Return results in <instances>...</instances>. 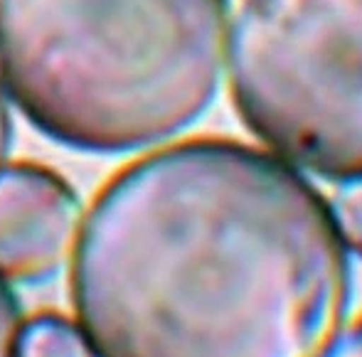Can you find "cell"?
Masks as SVG:
<instances>
[{"mask_svg":"<svg viewBox=\"0 0 362 357\" xmlns=\"http://www.w3.org/2000/svg\"><path fill=\"white\" fill-rule=\"evenodd\" d=\"M330 202L237 141L168 146L111 177L72 249L94 357H328L353 274Z\"/></svg>","mask_w":362,"mask_h":357,"instance_id":"6da1fadb","label":"cell"},{"mask_svg":"<svg viewBox=\"0 0 362 357\" xmlns=\"http://www.w3.org/2000/svg\"><path fill=\"white\" fill-rule=\"evenodd\" d=\"M227 30L229 0H0V79L59 146L139 151L212 106Z\"/></svg>","mask_w":362,"mask_h":357,"instance_id":"7a4b0ae2","label":"cell"},{"mask_svg":"<svg viewBox=\"0 0 362 357\" xmlns=\"http://www.w3.org/2000/svg\"><path fill=\"white\" fill-rule=\"evenodd\" d=\"M227 49L259 141L328 180L362 177V0H242Z\"/></svg>","mask_w":362,"mask_h":357,"instance_id":"3957f363","label":"cell"},{"mask_svg":"<svg viewBox=\"0 0 362 357\" xmlns=\"http://www.w3.org/2000/svg\"><path fill=\"white\" fill-rule=\"evenodd\" d=\"M79 197L62 175L35 163L0 170V276L15 283L52 279L79 227Z\"/></svg>","mask_w":362,"mask_h":357,"instance_id":"277c9868","label":"cell"},{"mask_svg":"<svg viewBox=\"0 0 362 357\" xmlns=\"http://www.w3.org/2000/svg\"><path fill=\"white\" fill-rule=\"evenodd\" d=\"M18 357H91L79 325L45 313L28 320L20 333Z\"/></svg>","mask_w":362,"mask_h":357,"instance_id":"5b68a950","label":"cell"},{"mask_svg":"<svg viewBox=\"0 0 362 357\" xmlns=\"http://www.w3.org/2000/svg\"><path fill=\"white\" fill-rule=\"evenodd\" d=\"M330 210L348 252L362 257V177L343 182L335 200L330 202Z\"/></svg>","mask_w":362,"mask_h":357,"instance_id":"8992f818","label":"cell"},{"mask_svg":"<svg viewBox=\"0 0 362 357\" xmlns=\"http://www.w3.org/2000/svg\"><path fill=\"white\" fill-rule=\"evenodd\" d=\"M23 310L10 291L8 281L0 276V357H18L20 333H23Z\"/></svg>","mask_w":362,"mask_h":357,"instance_id":"52a82bcc","label":"cell"},{"mask_svg":"<svg viewBox=\"0 0 362 357\" xmlns=\"http://www.w3.org/2000/svg\"><path fill=\"white\" fill-rule=\"evenodd\" d=\"M328 357H362V318L350 330L338 335Z\"/></svg>","mask_w":362,"mask_h":357,"instance_id":"ba28073f","label":"cell"},{"mask_svg":"<svg viewBox=\"0 0 362 357\" xmlns=\"http://www.w3.org/2000/svg\"><path fill=\"white\" fill-rule=\"evenodd\" d=\"M13 148V119H10L8 99H5L3 89H0V170H3L8 153Z\"/></svg>","mask_w":362,"mask_h":357,"instance_id":"9c48e42d","label":"cell"}]
</instances>
